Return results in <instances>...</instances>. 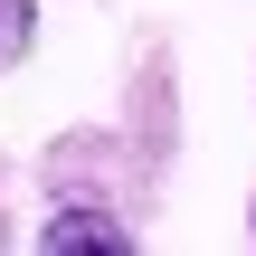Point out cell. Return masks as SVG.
<instances>
[{"label":"cell","instance_id":"cell-2","mask_svg":"<svg viewBox=\"0 0 256 256\" xmlns=\"http://www.w3.org/2000/svg\"><path fill=\"white\" fill-rule=\"evenodd\" d=\"M38 48V0H0V66H19Z\"/></svg>","mask_w":256,"mask_h":256},{"label":"cell","instance_id":"cell-1","mask_svg":"<svg viewBox=\"0 0 256 256\" xmlns=\"http://www.w3.org/2000/svg\"><path fill=\"white\" fill-rule=\"evenodd\" d=\"M38 256H133V238H124V218H114V209H95V200H66V209H48Z\"/></svg>","mask_w":256,"mask_h":256}]
</instances>
